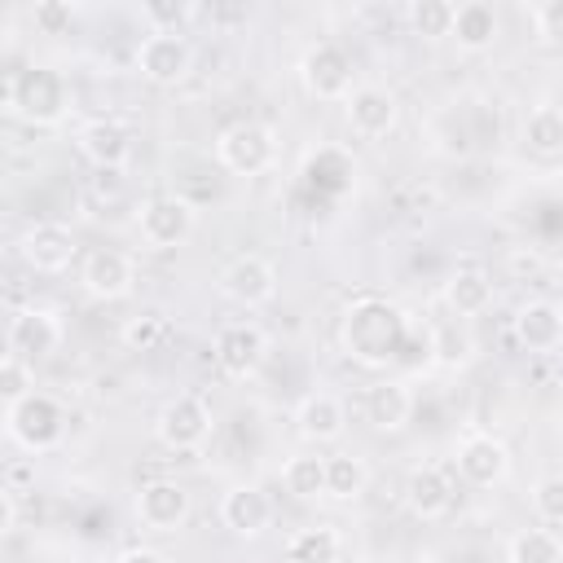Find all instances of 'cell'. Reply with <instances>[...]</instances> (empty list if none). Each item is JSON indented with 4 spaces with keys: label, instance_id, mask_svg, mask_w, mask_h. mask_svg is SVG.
<instances>
[{
    "label": "cell",
    "instance_id": "obj_1",
    "mask_svg": "<svg viewBox=\"0 0 563 563\" xmlns=\"http://www.w3.org/2000/svg\"><path fill=\"white\" fill-rule=\"evenodd\" d=\"M409 343V317L383 299V295H361L343 308L339 321V347L347 361H356L361 369H387L400 361Z\"/></svg>",
    "mask_w": 563,
    "mask_h": 563
},
{
    "label": "cell",
    "instance_id": "obj_2",
    "mask_svg": "<svg viewBox=\"0 0 563 563\" xmlns=\"http://www.w3.org/2000/svg\"><path fill=\"white\" fill-rule=\"evenodd\" d=\"M4 106L35 123V128H57L70 110V88L57 70L48 66H26V70H9L4 75Z\"/></svg>",
    "mask_w": 563,
    "mask_h": 563
},
{
    "label": "cell",
    "instance_id": "obj_3",
    "mask_svg": "<svg viewBox=\"0 0 563 563\" xmlns=\"http://www.w3.org/2000/svg\"><path fill=\"white\" fill-rule=\"evenodd\" d=\"M4 427H9V440L26 453H48L62 444L66 435V409L48 396V391H31L26 400L18 405H4Z\"/></svg>",
    "mask_w": 563,
    "mask_h": 563
},
{
    "label": "cell",
    "instance_id": "obj_4",
    "mask_svg": "<svg viewBox=\"0 0 563 563\" xmlns=\"http://www.w3.org/2000/svg\"><path fill=\"white\" fill-rule=\"evenodd\" d=\"M216 158L233 176H264L277 163V132L260 119H238L216 136Z\"/></svg>",
    "mask_w": 563,
    "mask_h": 563
},
{
    "label": "cell",
    "instance_id": "obj_5",
    "mask_svg": "<svg viewBox=\"0 0 563 563\" xmlns=\"http://www.w3.org/2000/svg\"><path fill=\"white\" fill-rule=\"evenodd\" d=\"M154 435H158V444L172 449V453H194V449H202V444L211 440V405H207L198 391L172 396V400L158 409V418H154Z\"/></svg>",
    "mask_w": 563,
    "mask_h": 563
},
{
    "label": "cell",
    "instance_id": "obj_6",
    "mask_svg": "<svg viewBox=\"0 0 563 563\" xmlns=\"http://www.w3.org/2000/svg\"><path fill=\"white\" fill-rule=\"evenodd\" d=\"M198 224V211L189 198L180 194H163V198H150L141 211H136V229H141V242L150 251H172V246H185L189 233Z\"/></svg>",
    "mask_w": 563,
    "mask_h": 563
},
{
    "label": "cell",
    "instance_id": "obj_7",
    "mask_svg": "<svg viewBox=\"0 0 563 563\" xmlns=\"http://www.w3.org/2000/svg\"><path fill=\"white\" fill-rule=\"evenodd\" d=\"M299 84L317 101H347V92H352V57L339 44L321 40L299 57Z\"/></svg>",
    "mask_w": 563,
    "mask_h": 563
},
{
    "label": "cell",
    "instance_id": "obj_8",
    "mask_svg": "<svg viewBox=\"0 0 563 563\" xmlns=\"http://www.w3.org/2000/svg\"><path fill=\"white\" fill-rule=\"evenodd\" d=\"M453 466L471 488H497L510 475V449L488 431H471V435L457 440Z\"/></svg>",
    "mask_w": 563,
    "mask_h": 563
},
{
    "label": "cell",
    "instance_id": "obj_9",
    "mask_svg": "<svg viewBox=\"0 0 563 563\" xmlns=\"http://www.w3.org/2000/svg\"><path fill=\"white\" fill-rule=\"evenodd\" d=\"M343 119H347V128H352L356 136L383 141V136H391L396 123H400V101H396V92H387L383 84H356V88L347 92V101H343Z\"/></svg>",
    "mask_w": 563,
    "mask_h": 563
},
{
    "label": "cell",
    "instance_id": "obj_10",
    "mask_svg": "<svg viewBox=\"0 0 563 563\" xmlns=\"http://www.w3.org/2000/svg\"><path fill=\"white\" fill-rule=\"evenodd\" d=\"M268 361V334L255 325V321H233L216 334V365L224 378H255L260 365Z\"/></svg>",
    "mask_w": 563,
    "mask_h": 563
},
{
    "label": "cell",
    "instance_id": "obj_11",
    "mask_svg": "<svg viewBox=\"0 0 563 563\" xmlns=\"http://www.w3.org/2000/svg\"><path fill=\"white\" fill-rule=\"evenodd\" d=\"M136 70H141L150 84H158V88H176V84H185L189 70H194V48H189L185 35L150 31V35L141 40V48H136Z\"/></svg>",
    "mask_w": 563,
    "mask_h": 563
},
{
    "label": "cell",
    "instance_id": "obj_12",
    "mask_svg": "<svg viewBox=\"0 0 563 563\" xmlns=\"http://www.w3.org/2000/svg\"><path fill=\"white\" fill-rule=\"evenodd\" d=\"M220 295L242 308H260L277 295V268L264 255H233L220 268Z\"/></svg>",
    "mask_w": 563,
    "mask_h": 563
},
{
    "label": "cell",
    "instance_id": "obj_13",
    "mask_svg": "<svg viewBox=\"0 0 563 563\" xmlns=\"http://www.w3.org/2000/svg\"><path fill=\"white\" fill-rule=\"evenodd\" d=\"M18 255H22L26 268H35V273H62V268H70V260L79 255V242H75V233H70L66 224H57V220H35V224L22 233Z\"/></svg>",
    "mask_w": 563,
    "mask_h": 563
},
{
    "label": "cell",
    "instance_id": "obj_14",
    "mask_svg": "<svg viewBox=\"0 0 563 563\" xmlns=\"http://www.w3.org/2000/svg\"><path fill=\"white\" fill-rule=\"evenodd\" d=\"M79 282L92 299H123L132 295V282H136V264L123 255V251H110V246H97L84 255V268H79Z\"/></svg>",
    "mask_w": 563,
    "mask_h": 563
},
{
    "label": "cell",
    "instance_id": "obj_15",
    "mask_svg": "<svg viewBox=\"0 0 563 563\" xmlns=\"http://www.w3.org/2000/svg\"><path fill=\"white\" fill-rule=\"evenodd\" d=\"M62 347V321L48 308H22L9 321V352L22 361H48Z\"/></svg>",
    "mask_w": 563,
    "mask_h": 563
},
{
    "label": "cell",
    "instance_id": "obj_16",
    "mask_svg": "<svg viewBox=\"0 0 563 563\" xmlns=\"http://www.w3.org/2000/svg\"><path fill=\"white\" fill-rule=\"evenodd\" d=\"M189 488L176 484V479H150L141 493H136V519L150 528V532H176L185 528L189 519Z\"/></svg>",
    "mask_w": 563,
    "mask_h": 563
},
{
    "label": "cell",
    "instance_id": "obj_17",
    "mask_svg": "<svg viewBox=\"0 0 563 563\" xmlns=\"http://www.w3.org/2000/svg\"><path fill=\"white\" fill-rule=\"evenodd\" d=\"M405 506H409L413 519H427V523L444 519L453 510V479H449V471L435 466V462L413 466L409 479H405Z\"/></svg>",
    "mask_w": 563,
    "mask_h": 563
},
{
    "label": "cell",
    "instance_id": "obj_18",
    "mask_svg": "<svg viewBox=\"0 0 563 563\" xmlns=\"http://www.w3.org/2000/svg\"><path fill=\"white\" fill-rule=\"evenodd\" d=\"M220 523L233 537H260L273 523V497L260 484H233L220 497Z\"/></svg>",
    "mask_w": 563,
    "mask_h": 563
},
{
    "label": "cell",
    "instance_id": "obj_19",
    "mask_svg": "<svg viewBox=\"0 0 563 563\" xmlns=\"http://www.w3.org/2000/svg\"><path fill=\"white\" fill-rule=\"evenodd\" d=\"M515 339H519L523 352H537V356L563 347V308L554 299H528V303H519V312H515Z\"/></svg>",
    "mask_w": 563,
    "mask_h": 563
},
{
    "label": "cell",
    "instance_id": "obj_20",
    "mask_svg": "<svg viewBox=\"0 0 563 563\" xmlns=\"http://www.w3.org/2000/svg\"><path fill=\"white\" fill-rule=\"evenodd\" d=\"M79 150L101 172H119L132 158V132L119 119H92L79 128Z\"/></svg>",
    "mask_w": 563,
    "mask_h": 563
},
{
    "label": "cell",
    "instance_id": "obj_21",
    "mask_svg": "<svg viewBox=\"0 0 563 563\" xmlns=\"http://www.w3.org/2000/svg\"><path fill=\"white\" fill-rule=\"evenodd\" d=\"M361 413L374 431H400L409 418H413V391L396 378H383L374 387H365V400H361Z\"/></svg>",
    "mask_w": 563,
    "mask_h": 563
},
{
    "label": "cell",
    "instance_id": "obj_22",
    "mask_svg": "<svg viewBox=\"0 0 563 563\" xmlns=\"http://www.w3.org/2000/svg\"><path fill=\"white\" fill-rule=\"evenodd\" d=\"M295 427H299L303 440H312V444H330V440L343 435V427H347V409H343L339 396H330V391H312V396L299 400V409H295Z\"/></svg>",
    "mask_w": 563,
    "mask_h": 563
},
{
    "label": "cell",
    "instance_id": "obj_23",
    "mask_svg": "<svg viewBox=\"0 0 563 563\" xmlns=\"http://www.w3.org/2000/svg\"><path fill=\"white\" fill-rule=\"evenodd\" d=\"M497 31H501L497 9L484 4V0H466V4H457V13H453V35H449V40H457L462 53H488V48L497 44Z\"/></svg>",
    "mask_w": 563,
    "mask_h": 563
},
{
    "label": "cell",
    "instance_id": "obj_24",
    "mask_svg": "<svg viewBox=\"0 0 563 563\" xmlns=\"http://www.w3.org/2000/svg\"><path fill=\"white\" fill-rule=\"evenodd\" d=\"M444 303L453 317H479L488 303H493V277L484 268H457L449 282H444Z\"/></svg>",
    "mask_w": 563,
    "mask_h": 563
},
{
    "label": "cell",
    "instance_id": "obj_25",
    "mask_svg": "<svg viewBox=\"0 0 563 563\" xmlns=\"http://www.w3.org/2000/svg\"><path fill=\"white\" fill-rule=\"evenodd\" d=\"M282 484L295 501H321L330 497V471H325V457L317 453H295L282 471Z\"/></svg>",
    "mask_w": 563,
    "mask_h": 563
},
{
    "label": "cell",
    "instance_id": "obj_26",
    "mask_svg": "<svg viewBox=\"0 0 563 563\" xmlns=\"http://www.w3.org/2000/svg\"><path fill=\"white\" fill-rule=\"evenodd\" d=\"M286 563H343V537L330 523L299 528L286 541Z\"/></svg>",
    "mask_w": 563,
    "mask_h": 563
},
{
    "label": "cell",
    "instance_id": "obj_27",
    "mask_svg": "<svg viewBox=\"0 0 563 563\" xmlns=\"http://www.w3.org/2000/svg\"><path fill=\"white\" fill-rule=\"evenodd\" d=\"M523 145L537 158H563V110L559 106H537L523 119Z\"/></svg>",
    "mask_w": 563,
    "mask_h": 563
},
{
    "label": "cell",
    "instance_id": "obj_28",
    "mask_svg": "<svg viewBox=\"0 0 563 563\" xmlns=\"http://www.w3.org/2000/svg\"><path fill=\"white\" fill-rule=\"evenodd\" d=\"M471 356H475V339H471L466 321L462 317L435 321V330H431V361L444 365V369H462Z\"/></svg>",
    "mask_w": 563,
    "mask_h": 563
},
{
    "label": "cell",
    "instance_id": "obj_29",
    "mask_svg": "<svg viewBox=\"0 0 563 563\" xmlns=\"http://www.w3.org/2000/svg\"><path fill=\"white\" fill-rule=\"evenodd\" d=\"M325 471H330V497H334V501H356V497L369 488V466H365V457H356V453H334V457H325Z\"/></svg>",
    "mask_w": 563,
    "mask_h": 563
},
{
    "label": "cell",
    "instance_id": "obj_30",
    "mask_svg": "<svg viewBox=\"0 0 563 563\" xmlns=\"http://www.w3.org/2000/svg\"><path fill=\"white\" fill-rule=\"evenodd\" d=\"M510 563H563V537L554 528H523L510 537Z\"/></svg>",
    "mask_w": 563,
    "mask_h": 563
},
{
    "label": "cell",
    "instance_id": "obj_31",
    "mask_svg": "<svg viewBox=\"0 0 563 563\" xmlns=\"http://www.w3.org/2000/svg\"><path fill=\"white\" fill-rule=\"evenodd\" d=\"M453 13H457V4H449V0H413V4L405 9L413 35H422V40H444V35H453Z\"/></svg>",
    "mask_w": 563,
    "mask_h": 563
},
{
    "label": "cell",
    "instance_id": "obj_32",
    "mask_svg": "<svg viewBox=\"0 0 563 563\" xmlns=\"http://www.w3.org/2000/svg\"><path fill=\"white\" fill-rule=\"evenodd\" d=\"M123 347L128 352H154L163 339H167V321L158 312H141V317H128L123 330H119Z\"/></svg>",
    "mask_w": 563,
    "mask_h": 563
},
{
    "label": "cell",
    "instance_id": "obj_33",
    "mask_svg": "<svg viewBox=\"0 0 563 563\" xmlns=\"http://www.w3.org/2000/svg\"><path fill=\"white\" fill-rule=\"evenodd\" d=\"M31 391H35V365L13 356V352H4L0 356V396H4V405L26 400Z\"/></svg>",
    "mask_w": 563,
    "mask_h": 563
},
{
    "label": "cell",
    "instance_id": "obj_34",
    "mask_svg": "<svg viewBox=\"0 0 563 563\" xmlns=\"http://www.w3.org/2000/svg\"><path fill=\"white\" fill-rule=\"evenodd\" d=\"M532 510L541 523L563 528V475H541L532 484Z\"/></svg>",
    "mask_w": 563,
    "mask_h": 563
},
{
    "label": "cell",
    "instance_id": "obj_35",
    "mask_svg": "<svg viewBox=\"0 0 563 563\" xmlns=\"http://www.w3.org/2000/svg\"><path fill=\"white\" fill-rule=\"evenodd\" d=\"M141 18L150 22V31L180 35V26H185L189 18H198V9H194V4H176V0H150V4L141 9Z\"/></svg>",
    "mask_w": 563,
    "mask_h": 563
},
{
    "label": "cell",
    "instance_id": "obj_36",
    "mask_svg": "<svg viewBox=\"0 0 563 563\" xmlns=\"http://www.w3.org/2000/svg\"><path fill=\"white\" fill-rule=\"evenodd\" d=\"M528 13H532L537 35H541L545 44L563 48V0H541V4H532Z\"/></svg>",
    "mask_w": 563,
    "mask_h": 563
},
{
    "label": "cell",
    "instance_id": "obj_37",
    "mask_svg": "<svg viewBox=\"0 0 563 563\" xmlns=\"http://www.w3.org/2000/svg\"><path fill=\"white\" fill-rule=\"evenodd\" d=\"M31 22H35L44 35H62V31L75 22V4H66V0H44V4L31 9Z\"/></svg>",
    "mask_w": 563,
    "mask_h": 563
},
{
    "label": "cell",
    "instance_id": "obj_38",
    "mask_svg": "<svg viewBox=\"0 0 563 563\" xmlns=\"http://www.w3.org/2000/svg\"><path fill=\"white\" fill-rule=\"evenodd\" d=\"M114 563H172V559L163 550H154V545H128V550L114 554Z\"/></svg>",
    "mask_w": 563,
    "mask_h": 563
},
{
    "label": "cell",
    "instance_id": "obj_39",
    "mask_svg": "<svg viewBox=\"0 0 563 563\" xmlns=\"http://www.w3.org/2000/svg\"><path fill=\"white\" fill-rule=\"evenodd\" d=\"M18 528V488H0V532H13Z\"/></svg>",
    "mask_w": 563,
    "mask_h": 563
},
{
    "label": "cell",
    "instance_id": "obj_40",
    "mask_svg": "<svg viewBox=\"0 0 563 563\" xmlns=\"http://www.w3.org/2000/svg\"><path fill=\"white\" fill-rule=\"evenodd\" d=\"M559 435H563V409H559Z\"/></svg>",
    "mask_w": 563,
    "mask_h": 563
},
{
    "label": "cell",
    "instance_id": "obj_41",
    "mask_svg": "<svg viewBox=\"0 0 563 563\" xmlns=\"http://www.w3.org/2000/svg\"><path fill=\"white\" fill-rule=\"evenodd\" d=\"M559 163H563V158H559Z\"/></svg>",
    "mask_w": 563,
    "mask_h": 563
}]
</instances>
